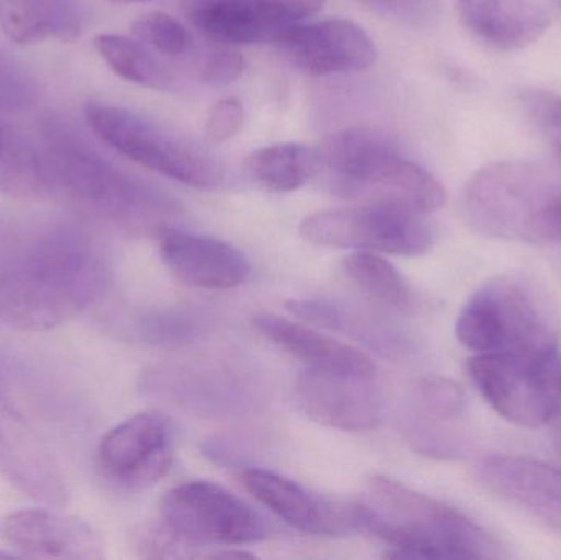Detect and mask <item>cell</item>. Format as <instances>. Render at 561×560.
I'll list each match as a JSON object with an SVG mask.
<instances>
[{"instance_id":"15","label":"cell","mask_w":561,"mask_h":560,"mask_svg":"<svg viewBox=\"0 0 561 560\" xmlns=\"http://www.w3.org/2000/svg\"><path fill=\"white\" fill-rule=\"evenodd\" d=\"M491 495L561 535V467L533 457L496 456L477 467Z\"/></svg>"},{"instance_id":"34","label":"cell","mask_w":561,"mask_h":560,"mask_svg":"<svg viewBox=\"0 0 561 560\" xmlns=\"http://www.w3.org/2000/svg\"><path fill=\"white\" fill-rule=\"evenodd\" d=\"M245 122V108L236 98H224L210 107L204 135L210 144H224L239 134Z\"/></svg>"},{"instance_id":"35","label":"cell","mask_w":561,"mask_h":560,"mask_svg":"<svg viewBox=\"0 0 561 560\" xmlns=\"http://www.w3.org/2000/svg\"><path fill=\"white\" fill-rule=\"evenodd\" d=\"M550 393H552V408L547 426H552L553 439L561 454V358L557 355L549 368Z\"/></svg>"},{"instance_id":"9","label":"cell","mask_w":561,"mask_h":560,"mask_svg":"<svg viewBox=\"0 0 561 560\" xmlns=\"http://www.w3.org/2000/svg\"><path fill=\"white\" fill-rule=\"evenodd\" d=\"M160 522L190 546H242L268 536L265 518L224 487L187 482L174 487L160 503Z\"/></svg>"},{"instance_id":"28","label":"cell","mask_w":561,"mask_h":560,"mask_svg":"<svg viewBox=\"0 0 561 560\" xmlns=\"http://www.w3.org/2000/svg\"><path fill=\"white\" fill-rule=\"evenodd\" d=\"M138 334L148 344L158 347H181L193 344L203 335L204 324L193 312H148L137 324Z\"/></svg>"},{"instance_id":"31","label":"cell","mask_w":561,"mask_h":560,"mask_svg":"<svg viewBox=\"0 0 561 560\" xmlns=\"http://www.w3.org/2000/svg\"><path fill=\"white\" fill-rule=\"evenodd\" d=\"M35 98V81L25 66L0 46V111H23Z\"/></svg>"},{"instance_id":"25","label":"cell","mask_w":561,"mask_h":560,"mask_svg":"<svg viewBox=\"0 0 561 560\" xmlns=\"http://www.w3.org/2000/svg\"><path fill=\"white\" fill-rule=\"evenodd\" d=\"M94 48L105 65L124 81L154 91H167L173 84V75L168 66L154 55V49L138 38L102 33L95 36Z\"/></svg>"},{"instance_id":"22","label":"cell","mask_w":561,"mask_h":560,"mask_svg":"<svg viewBox=\"0 0 561 560\" xmlns=\"http://www.w3.org/2000/svg\"><path fill=\"white\" fill-rule=\"evenodd\" d=\"M84 25L85 10L79 0H0V30L15 45L75 42Z\"/></svg>"},{"instance_id":"40","label":"cell","mask_w":561,"mask_h":560,"mask_svg":"<svg viewBox=\"0 0 561 560\" xmlns=\"http://www.w3.org/2000/svg\"><path fill=\"white\" fill-rule=\"evenodd\" d=\"M2 558H7V559L13 558V555H5V552H0V559H2Z\"/></svg>"},{"instance_id":"24","label":"cell","mask_w":561,"mask_h":560,"mask_svg":"<svg viewBox=\"0 0 561 560\" xmlns=\"http://www.w3.org/2000/svg\"><path fill=\"white\" fill-rule=\"evenodd\" d=\"M249 176L272 193H293L319 173V151L309 145L284 141L247 157Z\"/></svg>"},{"instance_id":"1","label":"cell","mask_w":561,"mask_h":560,"mask_svg":"<svg viewBox=\"0 0 561 560\" xmlns=\"http://www.w3.org/2000/svg\"><path fill=\"white\" fill-rule=\"evenodd\" d=\"M42 137L39 186L69 206L127 232L158 236L180 216L173 197L121 170L61 118H46Z\"/></svg>"},{"instance_id":"8","label":"cell","mask_w":561,"mask_h":560,"mask_svg":"<svg viewBox=\"0 0 561 560\" xmlns=\"http://www.w3.org/2000/svg\"><path fill=\"white\" fill-rule=\"evenodd\" d=\"M299 233L316 245L419 256L434 245V227L427 214L391 204L355 203L312 214L300 222Z\"/></svg>"},{"instance_id":"2","label":"cell","mask_w":561,"mask_h":560,"mask_svg":"<svg viewBox=\"0 0 561 560\" xmlns=\"http://www.w3.org/2000/svg\"><path fill=\"white\" fill-rule=\"evenodd\" d=\"M108 275L104 253L88 237L49 233L0 275V324L25 332L59 328L104 295Z\"/></svg>"},{"instance_id":"4","label":"cell","mask_w":561,"mask_h":560,"mask_svg":"<svg viewBox=\"0 0 561 560\" xmlns=\"http://www.w3.org/2000/svg\"><path fill=\"white\" fill-rule=\"evenodd\" d=\"M319 173L327 187L355 203L391 204L422 214L444 206L440 181L371 128H345L329 135L319 148Z\"/></svg>"},{"instance_id":"5","label":"cell","mask_w":561,"mask_h":560,"mask_svg":"<svg viewBox=\"0 0 561 560\" xmlns=\"http://www.w3.org/2000/svg\"><path fill=\"white\" fill-rule=\"evenodd\" d=\"M455 334L473 354H516L550 362L559 355V305L533 275L503 273L468 299Z\"/></svg>"},{"instance_id":"23","label":"cell","mask_w":561,"mask_h":560,"mask_svg":"<svg viewBox=\"0 0 561 560\" xmlns=\"http://www.w3.org/2000/svg\"><path fill=\"white\" fill-rule=\"evenodd\" d=\"M286 306L300 321L355 339L385 357H401L408 352L405 338L388 322L379 321L362 309L325 298L293 299Z\"/></svg>"},{"instance_id":"6","label":"cell","mask_w":561,"mask_h":560,"mask_svg":"<svg viewBox=\"0 0 561 560\" xmlns=\"http://www.w3.org/2000/svg\"><path fill=\"white\" fill-rule=\"evenodd\" d=\"M560 196L557 184L534 164L497 161L468 181L463 216L481 236L543 245L547 214Z\"/></svg>"},{"instance_id":"10","label":"cell","mask_w":561,"mask_h":560,"mask_svg":"<svg viewBox=\"0 0 561 560\" xmlns=\"http://www.w3.org/2000/svg\"><path fill=\"white\" fill-rule=\"evenodd\" d=\"M550 362L516 354H474L468 374L488 404L527 430L547 426L552 408Z\"/></svg>"},{"instance_id":"18","label":"cell","mask_w":561,"mask_h":560,"mask_svg":"<svg viewBox=\"0 0 561 560\" xmlns=\"http://www.w3.org/2000/svg\"><path fill=\"white\" fill-rule=\"evenodd\" d=\"M184 19L224 45L276 43L296 20L270 0H181Z\"/></svg>"},{"instance_id":"19","label":"cell","mask_w":561,"mask_h":560,"mask_svg":"<svg viewBox=\"0 0 561 560\" xmlns=\"http://www.w3.org/2000/svg\"><path fill=\"white\" fill-rule=\"evenodd\" d=\"M2 533L7 545L32 558H104V545L88 523L51 510L12 513L3 522Z\"/></svg>"},{"instance_id":"13","label":"cell","mask_w":561,"mask_h":560,"mask_svg":"<svg viewBox=\"0 0 561 560\" xmlns=\"http://www.w3.org/2000/svg\"><path fill=\"white\" fill-rule=\"evenodd\" d=\"M276 45L296 68L312 76L365 71L378 58L371 36L348 19L294 22Z\"/></svg>"},{"instance_id":"39","label":"cell","mask_w":561,"mask_h":560,"mask_svg":"<svg viewBox=\"0 0 561 560\" xmlns=\"http://www.w3.org/2000/svg\"><path fill=\"white\" fill-rule=\"evenodd\" d=\"M550 2H552L553 5H556L557 9H559L561 12V0H550Z\"/></svg>"},{"instance_id":"3","label":"cell","mask_w":561,"mask_h":560,"mask_svg":"<svg viewBox=\"0 0 561 560\" xmlns=\"http://www.w3.org/2000/svg\"><path fill=\"white\" fill-rule=\"evenodd\" d=\"M365 495L353 505L356 529L391 546L388 558H507L500 539L470 516L398 480L375 476Z\"/></svg>"},{"instance_id":"36","label":"cell","mask_w":561,"mask_h":560,"mask_svg":"<svg viewBox=\"0 0 561 560\" xmlns=\"http://www.w3.org/2000/svg\"><path fill=\"white\" fill-rule=\"evenodd\" d=\"M270 2L278 5L294 20H299L319 12L325 0H270Z\"/></svg>"},{"instance_id":"21","label":"cell","mask_w":561,"mask_h":560,"mask_svg":"<svg viewBox=\"0 0 561 560\" xmlns=\"http://www.w3.org/2000/svg\"><path fill=\"white\" fill-rule=\"evenodd\" d=\"M253 328L287 354L304 362L307 368L353 377H376L375 362L365 352L322 334L307 322L299 324L283 316L263 312L253 318Z\"/></svg>"},{"instance_id":"33","label":"cell","mask_w":561,"mask_h":560,"mask_svg":"<svg viewBox=\"0 0 561 560\" xmlns=\"http://www.w3.org/2000/svg\"><path fill=\"white\" fill-rule=\"evenodd\" d=\"M242 53L227 46L210 49L201 62L199 78L209 88H227L245 71Z\"/></svg>"},{"instance_id":"32","label":"cell","mask_w":561,"mask_h":560,"mask_svg":"<svg viewBox=\"0 0 561 560\" xmlns=\"http://www.w3.org/2000/svg\"><path fill=\"white\" fill-rule=\"evenodd\" d=\"M369 10L402 25L427 28L440 19V0H359Z\"/></svg>"},{"instance_id":"17","label":"cell","mask_w":561,"mask_h":560,"mask_svg":"<svg viewBox=\"0 0 561 560\" xmlns=\"http://www.w3.org/2000/svg\"><path fill=\"white\" fill-rule=\"evenodd\" d=\"M160 253L180 282L196 288H237L252 273L249 259L230 243L171 227L160 233Z\"/></svg>"},{"instance_id":"37","label":"cell","mask_w":561,"mask_h":560,"mask_svg":"<svg viewBox=\"0 0 561 560\" xmlns=\"http://www.w3.org/2000/svg\"><path fill=\"white\" fill-rule=\"evenodd\" d=\"M543 245H561V196L547 214Z\"/></svg>"},{"instance_id":"16","label":"cell","mask_w":561,"mask_h":560,"mask_svg":"<svg viewBox=\"0 0 561 560\" xmlns=\"http://www.w3.org/2000/svg\"><path fill=\"white\" fill-rule=\"evenodd\" d=\"M242 482L256 502L307 535L342 536L356 529L353 505L320 499L278 473L250 469L242 473Z\"/></svg>"},{"instance_id":"30","label":"cell","mask_w":561,"mask_h":560,"mask_svg":"<svg viewBox=\"0 0 561 560\" xmlns=\"http://www.w3.org/2000/svg\"><path fill=\"white\" fill-rule=\"evenodd\" d=\"M520 104L561 161V95L546 89L520 92Z\"/></svg>"},{"instance_id":"12","label":"cell","mask_w":561,"mask_h":560,"mask_svg":"<svg viewBox=\"0 0 561 560\" xmlns=\"http://www.w3.org/2000/svg\"><path fill=\"white\" fill-rule=\"evenodd\" d=\"M99 466L127 489H147L163 479L173 462V431L160 413H140L102 437Z\"/></svg>"},{"instance_id":"27","label":"cell","mask_w":561,"mask_h":560,"mask_svg":"<svg viewBox=\"0 0 561 560\" xmlns=\"http://www.w3.org/2000/svg\"><path fill=\"white\" fill-rule=\"evenodd\" d=\"M0 190L30 193L42 190L38 176V153L19 135L0 124Z\"/></svg>"},{"instance_id":"26","label":"cell","mask_w":561,"mask_h":560,"mask_svg":"<svg viewBox=\"0 0 561 560\" xmlns=\"http://www.w3.org/2000/svg\"><path fill=\"white\" fill-rule=\"evenodd\" d=\"M346 278L373 301L394 311H405L414 301L412 288L389 260L375 252H355L343 260Z\"/></svg>"},{"instance_id":"11","label":"cell","mask_w":561,"mask_h":560,"mask_svg":"<svg viewBox=\"0 0 561 560\" xmlns=\"http://www.w3.org/2000/svg\"><path fill=\"white\" fill-rule=\"evenodd\" d=\"M0 476L23 495L66 505L68 482L45 441L0 388Z\"/></svg>"},{"instance_id":"14","label":"cell","mask_w":561,"mask_h":560,"mask_svg":"<svg viewBox=\"0 0 561 560\" xmlns=\"http://www.w3.org/2000/svg\"><path fill=\"white\" fill-rule=\"evenodd\" d=\"M373 380L306 368L294 384V401L320 426L350 433L376 430L382 421V398Z\"/></svg>"},{"instance_id":"7","label":"cell","mask_w":561,"mask_h":560,"mask_svg":"<svg viewBox=\"0 0 561 560\" xmlns=\"http://www.w3.org/2000/svg\"><path fill=\"white\" fill-rule=\"evenodd\" d=\"M84 117L102 144L161 176L197 190H214L226 180L222 163L210 151L147 115L89 102Z\"/></svg>"},{"instance_id":"29","label":"cell","mask_w":561,"mask_h":560,"mask_svg":"<svg viewBox=\"0 0 561 560\" xmlns=\"http://www.w3.org/2000/svg\"><path fill=\"white\" fill-rule=\"evenodd\" d=\"M135 38L163 56H180L190 52L193 38L183 23L164 12H150L131 23Z\"/></svg>"},{"instance_id":"38","label":"cell","mask_w":561,"mask_h":560,"mask_svg":"<svg viewBox=\"0 0 561 560\" xmlns=\"http://www.w3.org/2000/svg\"><path fill=\"white\" fill-rule=\"evenodd\" d=\"M112 2L137 3V2H150V0H112Z\"/></svg>"},{"instance_id":"20","label":"cell","mask_w":561,"mask_h":560,"mask_svg":"<svg viewBox=\"0 0 561 560\" xmlns=\"http://www.w3.org/2000/svg\"><path fill=\"white\" fill-rule=\"evenodd\" d=\"M461 25L491 48L519 52L550 28L549 12L536 0H455Z\"/></svg>"}]
</instances>
